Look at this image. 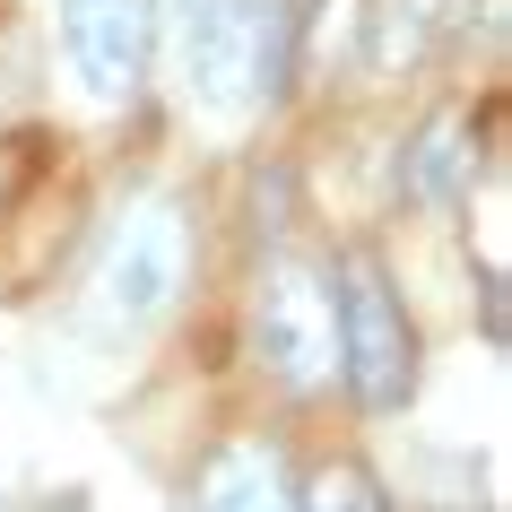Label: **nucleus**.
Instances as JSON below:
<instances>
[{
    "label": "nucleus",
    "mask_w": 512,
    "mask_h": 512,
    "mask_svg": "<svg viewBox=\"0 0 512 512\" xmlns=\"http://www.w3.org/2000/svg\"><path fill=\"white\" fill-rule=\"evenodd\" d=\"M252 356L278 374V391L322 400L339 382V287L330 270H313L304 252H278L252 304Z\"/></svg>",
    "instance_id": "7ed1b4c3"
},
{
    "label": "nucleus",
    "mask_w": 512,
    "mask_h": 512,
    "mask_svg": "<svg viewBox=\"0 0 512 512\" xmlns=\"http://www.w3.org/2000/svg\"><path fill=\"white\" fill-rule=\"evenodd\" d=\"M460 0H374V18H365V61H374L382 79H400L417 61L452 35Z\"/></svg>",
    "instance_id": "6e6552de"
},
{
    "label": "nucleus",
    "mask_w": 512,
    "mask_h": 512,
    "mask_svg": "<svg viewBox=\"0 0 512 512\" xmlns=\"http://www.w3.org/2000/svg\"><path fill=\"white\" fill-rule=\"evenodd\" d=\"M296 512H391V495H382L356 460H322V469L296 486Z\"/></svg>",
    "instance_id": "1a4fd4ad"
},
{
    "label": "nucleus",
    "mask_w": 512,
    "mask_h": 512,
    "mask_svg": "<svg viewBox=\"0 0 512 512\" xmlns=\"http://www.w3.org/2000/svg\"><path fill=\"white\" fill-rule=\"evenodd\" d=\"M183 278H191V217H183V200H139V209L105 235L87 313H96V330H113V339H139V330H157L165 313L183 304Z\"/></svg>",
    "instance_id": "f03ea898"
},
{
    "label": "nucleus",
    "mask_w": 512,
    "mask_h": 512,
    "mask_svg": "<svg viewBox=\"0 0 512 512\" xmlns=\"http://www.w3.org/2000/svg\"><path fill=\"white\" fill-rule=\"evenodd\" d=\"M191 512H296V478L278 443H226L191 486Z\"/></svg>",
    "instance_id": "0eeeda50"
},
{
    "label": "nucleus",
    "mask_w": 512,
    "mask_h": 512,
    "mask_svg": "<svg viewBox=\"0 0 512 512\" xmlns=\"http://www.w3.org/2000/svg\"><path fill=\"white\" fill-rule=\"evenodd\" d=\"M157 27L174 35L183 96L209 122H235L287 87V0H157Z\"/></svg>",
    "instance_id": "f257e3e1"
},
{
    "label": "nucleus",
    "mask_w": 512,
    "mask_h": 512,
    "mask_svg": "<svg viewBox=\"0 0 512 512\" xmlns=\"http://www.w3.org/2000/svg\"><path fill=\"white\" fill-rule=\"evenodd\" d=\"M61 44L96 105H131L157 61V0H61Z\"/></svg>",
    "instance_id": "39448f33"
},
{
    "label": "nucleus",
    "mask_w": 512,
    "mask_h": 512,
    "mask_svg": "<svg viewBox=\"0 0 512 512\" xmlns=\"http://www.w3.org/2000/svg\"><path fill=\"white\" fill-rule=\"evenodd\" d=\"M469 174H478L469 113H426L417 139L400 148V191L417 200V209H460V200H469Z\"/></svg>",
    "instance_id": "423d86ee"
},
{
    "label": "nucleus",
    "mask_w": 512,
    "mask_h": 512,
    "mask_svg": "<svg viewBox=\"0 0 512 512\" xmlns=\"http://www.w3.org/2000/svg\"><path fill=\"white\" fill-rule=\"evenodd\" d=\"M486 339H504V278L486 270Z\"/></svg>",
    "instance_id": "9d476101"
},
{
    "label": "nucleus",
    "mask_w": 512,
    "mask_h": 512,
    "mask_svg": "<svg viewBox=\"0 0 512 512\" xmlns=\"http://www.w3.org/2000/svg\"><path fill=\"white\" fill-rule=\"evenodd\" d=\"M330 287H339V374H348V391L374 417L408 408L417 400V330H408V304L391 287V270L374 252H348Z\"/></svg>",
    "instance_id": "20e7f679"
}]
</instances>
